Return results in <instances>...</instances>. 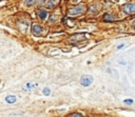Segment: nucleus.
<instances>
[{"mask_svg": "<svg viewBox=\"0 0 135 117\" xmlns=\"http://www.w3.org/2000/svg\"><path fill=\"white\" fill-rule=\"evenodd\" d=\"M36 1H25V4L26 5H32V4H35Z\"/></svg>", "mask_w": 135, "mask_h": 117, "instance_id": "obj_13", "label": "nucleus"}, {"mask_svg": "<svg viewBox=\"0 0 135 117\" xmlns=\"http://www.w3.org/2000/svg\"><path fill=\"white\" fill-rule=\"evenodd\" d=\"M5 100H7V102H9V103H14V102H16V96H14V95H9V96L5 98Z\"/></svg>", "mask_w": 135, "mask_h": 117, "instance_id": "obj_7", "label": "nucleus"}, {"mask_svg": "<svg viewBox=\"0 0 135 117\" xmlns=\"http://www.w3.org/2000/svg\"><path fill=\"white\" fill-rule=\"evenodd\" d=\"M95 8H96V5H91V7H90V9H89V13H92V12H93L94 14H95V13H97V10H96Z\"/></svg>", "mask_w": 135, "mask_h": 117, "instance_id": "obj_10", "label": "nucleus"}, {"mask_svg": "<svg viewBox=\"0 0 135 117\" xmlns=\"http://www.w3.org/2000/svg\"><path fill=\"white\" fill-rule=\"evenodd\" d=\"M32 33L35 36H41L43 34V28L39 24H33L32 25Z\"/></svg>", "mask_w": 135, "mask_h": 117, "instance_id": "obj_4", "label": "nucleus"}, {"mask_svg": "<svg viewBox=\"0 0 135 117\" xmlns=\"http://www.w3.org/2000/svg\"><path fill=\"white\" fill-rule=\"evenodd\" d=\"M42 92H43V94H44L45 96H48V95H50V94H51V90L49 89V87H45V89H43V91H42Z\"/></svg>", "mask_w": 135, "mask_h": 117, "instance_id": "obj_11", "label": "nucleus"}, {"mask_svg": "<svg viewBox=\"0 0 135 117\" xmlns=\"http://www.w3.org/2000/svg\"><path fill=\"white\" fill-rule=\"evenodd\" d=\"M113 20V16L111 14H104L103 15V21H112Z\"/></svg>", "mask_w": 135, "mask_h": 117, "instance_id": "obj_8", "label": "nucleus"}, {"mask_svg": "<svg viewBox=\"0 0 135 117\" xmlns=\"http://www.w3.org/2000/svg\"><path fill=\"white\" fill-rule=\"evenodd\" d=\"M44 3L46 4L48 9H53L54 7H55V2H54V1H45Z\"/></svg>", "mask_w": 135, "mask_h": 117, "instance_id": "obj_9", "label": "nucleus"}, {"mask_svg": "<svg viewBox=\"0 0 135 117\" xmlns=\"http://www.w3.org/2000/svg\"><path fill=\"white\" fill-rule=\"evenodd\" d=\"M86 11L85 7L83 5H77V7H73L71 9L68 10V14L71 16H75V15H81L84 12Z\"/></svg>", "mask_w": 135, "mask_h": 117, "instance_id": "obj_1", "label": "nucleus"}, {"mask_svg": "<svg viewBox=\"0 0 135 117\" xmlns=\"http://www.w3.org/2000/svg\"><path fill=\"white\" fill-rule=\"evenodd\" d=\"M132 26L135 28V20H133V22H132Z\"/></svg>", "mask_w": 135, "mask_h": 117, "instance_id": "obj_16", "label": "nucleus"}, {"mask_svg": "<svg viewBox=\"0 0 135 117\" xmlns=\"http://www.w3.org/2000/svg\"><path fill=\"white\" fill-rule=\"evenodd\" d=\"M38 17L41 19V20H44L46 17H48V13H46V11L45 10H42V9H40V10H38Z\"/></svg>", "mask_w": 135, "mask_h": 117, "instance_id": "obj_6", "label": "nucleus"}, {"mask_svg": "<svg viewBox=\"0 0 135 117\" xmlns=\"http://www.w3.org/2000/svg\"><path fill=\"white\" fill-rule=\"evenodd\" d=\"M124 12L126 14H132L135 12V3H129V4H125L122 8Z\"/></svg>", "mask_w": 135, "mask_h": 117, "instance_id": "obj_5", "label": "nucleus"}, {"mask_svg": "<svg viewBox=\"0 0 135 117\" xmlns=\"http://www.w3.org/2000/svg\"><path fill=\"white\" fill-rule=\"evenodd\" d=\"M87 38V35L84 34V33H78V34H75V35H72L70 37V42H79V41H83Z\"/></svg>", "mask_w": 135, "mask_h": 117, "instance_id": "obj_2", "label": "nucleus"}, {"mask_svg": "<svg viewBox=\"0 0 135 117\" xmlns=\"http://www.w3.org/2000/svg\"><path fill=\"white\" fill-rule=\"evenodd\" d=\"M80 83H81L84 86H89L93 83V77L90 75H84L80 78Z\"/></svg>", "mask_w": 135, "mask_h": 117, "instance_id": "obj_3", "label": "nucleus"}, {"mask_svg": "<svg viewBox=\"0 0 135 117\" xmlns=\"http://www.w3.org/2000/svg\"><path fill=\"white\" fill-rule=\"evenodd\" d=\"M125 103H133V100L132 99H126L125 100Z\"/></svg>", "mask_w": 135, "mask_h": 117, "instance_id": "obj_14", "label": "nucleus"}, {"mask_svg": "<svg viewBox=\"0 0 135 117\" xmlns=\"http://www.w3.org/2000/svg\"><path fill=\"white\" fill-rule=\"evenodd\" d=\"M70 117H83V115L79 114V113H74V114L70 115Z\"/></svg>", "mask_w": 135, "mask_h": 117, "instance_id": "obj_12", "label": "nucleus"}, {"mask_svg": "<svg viewBox=\"0 0 135 117\" xmlns=\"http://www.w3.org/2000/svg\"><path fill=\"white\" fill-rule=\"evenodd\" d=\"M122 48H124V44H120V45H118V46H117V49H118V50H121Z\"/></svg>", "mask_w": 135, "mask_h": 117, "instance_id": "obj_15", "label": "nucleus"}]
</instances>
